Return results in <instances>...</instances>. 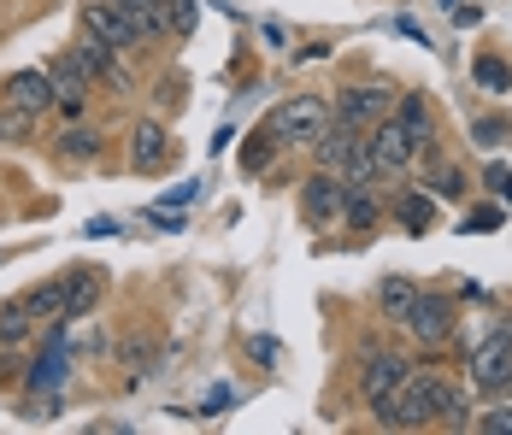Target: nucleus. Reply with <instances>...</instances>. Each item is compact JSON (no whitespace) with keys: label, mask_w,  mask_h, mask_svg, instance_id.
Returning a JSON list of instances; mask_svg holds the SVG:
<instances>
[{"label":"nucleus","mask_w":512,"mask_h":435,"mask_svg":"<svg viewBox=\"0 0 512 435\" xmlns=\"http://www.w3.org/2000/svg\"><path fill=\"white\" fill-rule=\"evenodd\" d=\"M507 65H501V59H477V83H483V89H507Z\"/></svg>","instance_id":"nucleus-26"},{"label":"nucleus","mask_w":512,"mask_h":435,"mask_svg":"<svg viewBox=\"0 0 512 435\" xmlns=\"http://www.w3.org/2000/svg\"><path fill=\"white\" fill-rule=\"evenodd\" d=\"M30 118H36V112H24V106L0 112V142H30Z\"/></svg>","instance_id":"nucleus-23"},{"label":"nucleus","mask_w":512,"mask_h":435,"mask_svg":"<svg viewBox=\"0 0 512 435\" xmlns=\"http://www.w3.org/2000/svg\"><path fill=\"white\" fill-rule=\"evenodd\" d=\"M436 194H465V171L442 165V171H436Z\"/></svg>","instance_id":"nucleus-27"},{"label":"nucleus","mask_w":512,"mask_h":435,"mask_svg":"<svg viewBox=\"0 0 512 435\" xmlns=\"http://www.w3.org/2000/svg\"><path fill=\"white\" fill-rule=\"evenodd\" d=\"M365 142H371V153H377V165H383V171H401L412 153H418V142L407 136V124H401V118L371 124V136H365Z\"/></svg>","instance_id":"nucleus-7"},{"label":"nucleus","mask_w":512,"mask_h":435,"mask_svg":"<svg viewBox=\"0 0 512 435\" xmlns=\"http://www.w3.org/2000/svg\"><path fill=\"white\" fill-rule=\"evenodd\" d=\"M465 230H501V206H483V212H477Z\"/></svg>","instance_id":"nucleus-29"},{"label":"nucleus","mask_w":512,"mask_h":435,"mask_svg":"<svg viewBox=\"0 0 512 435\" xmlns=\"http://www.w3.org/2000/svg\"><path fill=\"white\" fill-rule=\"evenodd\" d=\"M342 194H348V183H342L336 171L307 177V189H301V212H307V224H330V218H342Z\"/></svg>","instance_id":"nucleus-6"},{"label":"nucleus","mask_w":512,"mask_h":435,"mask_svg":"<svg viewBox=\"0 0 512 435\" xmlns=\"http://www.w3.org/2000/svg\"><path fill=\"white\" fill-rule=\"evenodd\" d=\"M59 377H65V353H42L36 371H30V388H36V394H42V388H59Z\"/></svg>","instance_id":"nucleus-22"},{"label":"nucleus","mask_w":512,"mask_h":435,"mask_svg":"<svg viewBox=\"0 0 512 435\" xmlns=\"http://www.w3.org/2000/svg\"><path fill=\"white\" fill-rule=\"evenodd\" d=\"M342 218H348V224H359V230H365V224H377V200H371L365 189L342 194Z\"/></svg>","instance_id":"nucleus-21"},{"label":"nucleus","mask_w":512,"mask_h":435,"mask_svg":"<svg viewBox=\"0 0 512 435\" xmlns=\"http://www.w3.org/2000/svg\"><path fill=\"white\" fill-rule=\"evenodd\" d=\"M71 53H77V59L89 65V77L101 71V77L112 83V89H130V65L118 59V48H112V42H101V36H83V42H77Z\"/></svg>","instance_id":"nucleus-10"},{"label":"nucleus","mask_w":512,"mask_h":435,"mask_svg":"<svg viewBox=\"0 0 512 435\" xmlns=\"http://www.w3.org/2000/svg\"><path fill=\"white\" fill-rule=\"evenodd\" d=\"M242 165H248V171H265V165H271V130L242 147Z\"/></svg>","instance_id":"nucleus-25"},{"label":"nucleus","mask_w":512,"mask_h":435,"mask_svg":"<svg viewBox=\"0 0 512 435\" xmlns=\"http://www.w3.org/2000/svg\"><path fill=\"white\" fill-rule=\"evenodd\" d=\"M24 306H30V312H42V318H59V312H65V277L36 283V289L24 294Z\"/></svg>","instance_id":"nucleus-19"},{"label":"nucleus","mask_w":512,"mask_h":435,"mask_svg":"<svg viewBox=\"0 0 512 435\" xmlns=\"http://www.w3.org/2000/svg\"><path fill=\"white\" fill-rule=\"evenodd\" d=\"M483 430H489V435H512V406L489 412V418H483Z\"/></svg>","instance_id":"nucleus-28"},{"label":"nucleus","mask_w":512,"mask_h":435,"mask_svg":"<svg viewBox=\"0 0 512 435\" xmlns=\"http://www.w3.org/2000/svg\"><path fill=\"white\" fill-rule=\"evenodd\" d=\"M165 153H171V142H165V124H136L130 130V165L136 171H154V165H165Z\"/></svg>","instance_id":"nucleus-13"},{"label":"nucleus","mask_w":512,"mask_h":435,"mask_svg":"<svg viewBox=\"0 0 512 435\" xmlns=\"http://www.w3.org/2000/svg\"><path fill=\"white\" fill-rule=\"evenodd\" d=\"M83 24H89V36H101L112 48H130V42H136V24H130V12H124L118 0H89Z\"/></svg>","instance_id":"nucleus-8"},{"label":"nucleus","mask_w":512,"mask_h":435,"mask_svg":"<svg viewBox=\"0 0 512 435\" xmlns=\"http://www.w3.org/2000/svg\"><path fill=\"white\" fill-rule=\"evenodd\" d=\"M6 100L24 106V112H48V106H59V83H53L48 71H18L6 83Z\"/></svg>","instance_id":"nucleus-11"},{"label":"nucleus","mask_w":512,"mask_h":435,"mask_svg":"<svg viewBox=\"0 0 512 435\" xmlns=\"http://www.w3.org/2000/svg\"><path fill=\"white\" fill-rule=\"evenodd\" d=\"M330 124V106L318 95H295V100H283L277 112H271V142H283V147H312L318 142V130Z\"/></svg>","instance_id":"nucleus-2"},{"label":"nucleus","mask_w":512,"mask_h":435,"mask_svg":"<svg viewBox=\"0 0 512 435\" xmlns=\"http://www.w3.org/2000/svg\"><path fill=\"white\" fill-rule=\"evenodd\" d=\"M389 106H395V95H389L383 83H348V89L336 95V118H348V124H359V130H371V124L389 118Z\"/></svg>","instance_id":"nucleus-4"},{"label":"nucleus","mask_w":512,"mask_h":435,"mask_svg":"<svg viewBox=\"0 0 512 435\" xmlns=\"http://www.w3.org/2000/svg\"><path fill=\"white\" fill-rule=\"evenodd\" d=\"M489 189H495V194H512V171H501V165H495V171H489Z\"/></svg>","instance_id":"nucleus-31"},{"label":"nucleus","mask_w":512,"mask_h":435,"mask_svg":"<svg viewBox=\"0 0 512 435\" xmlns=\"http://www.w3.org/2000/svg\"><path fill=\"white\" fill-rule=\"evenodd\" d=\"M412 300H418V289H412L407 277H383V283H377V312L395 318V324L412 312Z\"/></svg>","instance_id":"nucleus-15"},{"label":"nucleus","mask_w":512,"mask_h":435,"mask_svg":"<svg viewBox=\"0 0 512 435\" xmlns=\"http://www.w3.org/2000/svg\"><path fill=\"white\" fill-rule=\"evenodd\" d=\"M501 130H507V124H501V118H489V124H477V142H501Z\"/></svg>","instance_id":"nucleus-30"},{"label":"nucleus","mask_w":512,"mask_h":435,"mask_svg":"<svg viewBox=\"0 0 512 435\" xmlns=\"http://www.w3.org/2000/svg\"><path fill=\"white\" fill-rule=\"evenodd\" d=\"M24 336H30V306L24 300H6L0 306V347H18Z\"/></svg>","instance_id":"nucleus-18"},{"label":"nucleus","mask_w":512,"mask_h":435,"mask_svg":"<svg viewBox=\"0 0 512 435\" xmlns=\"http://www.w3.org/2000/svg\"><path fill=\"white\" fill-rule=\"evenodd\" d=\"M401 324H407L424 347H436V341L454 336V306H448V300H436V294H418V300H412V312L401 318Z\"/></svg>","instance_id":"nucleus-5"},{"label":"nucleus","mask_w":512,"mask_h":435,"mask_svg":"<svg viewBox=\"0 0 512 435\" xmlns=\"http://www.w3.org/2000/svg\"><path fill=\"white\" fill-rule=\"evenodd\" d=\"M95 300H101V277H95V271H71V277H65V312H59V318L77 324V318H89Z\"/></svg>","instance_id":"nucleus-14"},{"label":"nucleus","mask_w":512,"mask_h":435,"mask_svg":"<svg viewBox=\"0 0 512 435\" xmlns=\"http://www.w3.org/2000/svg\"><path fill=\"white\" fill-rule=\"evenodd\" d=\"M59 153H65V159H95V153H101V136H95V130H65V136H59Z\"/></svg>","instance_id":"nucleus-20"},{"label":"nucleus","mask_w":512,"mask_h":435,"mask_svg":"<svg viewBox=\"0 0 512 435\" xmlns=\"http://www.w3.org/2000/svg\"><path fill=\"white\" fill-rule=\"evenodd\" d=\"M171 6V36H195V0H165Z\"/></svg>","instance_id":"nucleus-24"},{"label":"nucleus","mask_w":512,"mask_h":435,"mask_svg":"<svg viewBox=\"0 0 512 435\" xmlns=\"http://www.w3.org/2000/svg\"><path fill=\"white\" fill-rule=\"evenodd\" d=\"M407 371H412L407 359H395V353H377V359H371V365L359 371V394H365L371 406H383V400H389L395 388L407 383Z\"/></svg>","instance_id":"nucleus-9"},{"label":"nucleus","mask_w":512,"mask_h":435,"mask_svg":"<svg viewBox=\"0 0 512 435\" xmlns=\"http://www.w3.org/2000/svg\"><path fill=\"white\" fill-rule=\"evenodd\" d=\"M359 136H365V130H359V124H348V118L324 124V130H318V142H312V153H318V165H324V171H342V159L354 153V142H359Z\"/></svg>","instance_id":"nucleus-12"},{"label":"nucleus","mask_w":512,"mask_h":435,"mask_svg":"<svg viewBox=\"0 0 512 435\" xmlns=\"http://www.w3.org/2000/svg\"><path fill=\"white\" fill-rule=\"evenodd\" d=\"M395 212H401V224H407L412 236H424V230H430V224H436V200H430V194H401V206H395Z\"/></svg>","instance_id":"nucleus-17"},{"label":"nucleus","mask_w":512,"mask_h":435,"mask_svg":"<svg viewBox=\"0 0 512 435\" xmlns=\"http://www.w3.org/2000/svg\"><path fill=\"white\" fill-rule=\"evenodd\" d=\"M471 388H483V394L512 388V330H495L471 347Z\"/></svg>","instance_id":"nucleus-3"},{"label":"nucleus","mask_w":512,"mask_h":435,"mask_svg":"<svg viewBox=\"0 0 512 435\" xmlns=\"http://www.w3.org/2000/svg\"><path fill=\"white\" fill-rule=\"evenodd\" d=\"M436 412H442V377H436V371H407V383L377 406V418H383V424H395V430L436 424Z\"/></svg>","instance_id":"nucleus-1"},{"label":"nucleus","mask_w":512,"mask_h":435,"mask_svg":"<svg viewBox=\"0 0 512 435\" xmlns=\"http://www.w3.org/2000/svg\"><path fill=\"white\" fill-rule=\"evenodd\" d=\"M124 12H142V6H159V0H118Z\"/></svg>","instance_id":"nucleus-32"},{"label":"nucleus","mask_w":512,"mask_h":435,"mask_svg":"<svg viewBox=\"0 0 512 435\" xmlns=\"http://www.w3.org/2000/svg\"><path fill=\"white\" fill-rule=\"evenodd\" d=\"M395 118L407 124V136L418 147H430V136H436V130H430V106H424V95H401V100H395Z\"/></svg>","instance_id":"nucleus-16"}]
</instances>
